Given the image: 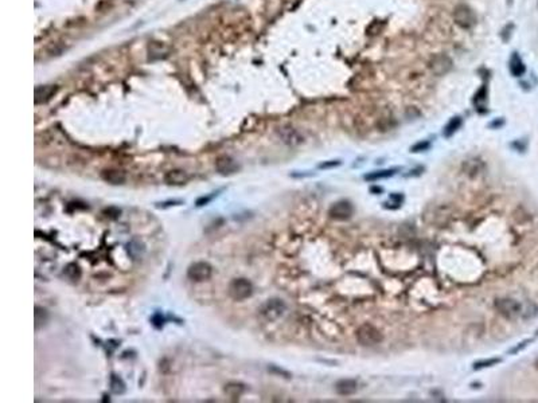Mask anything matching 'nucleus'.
<instances>
[{
	"mask_svg": "<svg viewBox=\"0 0 538 403\" xmlns=\"http://www.w3.org/2000/svg\"><path fill=\"white\" fill-rule=\"evenodd\" d=\"M536 368H537V370H538V359H537V360H536Z\"/></svg>",
	"mask_w": 538,
	"mask_h": 403,
	"instance_id": "nucleus-27",
	"label": "nucleus"
},
{
	"mask_svg": "<svg viewBox=\"0 0 538 403\" xmlns=\"http://www.w3.org/2000/svg\"><path fill=\"white\" fill-rule=\"evenodd\" d=\"M285 310H287V305H285V303L282 300L271 299L262 304L260 309H258V313H260V317L264 321H267V323H275L280 317H282V314L285 313Z\"/></svg>",
	"mask_w": 538,
	"mask_h": 403,
	"instance_id": "nucleus-1",
	"label": "nucleus"
},
{
	"mask_svg": "<svg viewBox=\"0 0 538 403\" xmlns=\"http://www.w3.org/2000/svg\"><path fill=\"white\" fill-rule=\"evenodd\" d=\"M358 390V383L353 379H340L335 383V391L342 397H350L354 395Z\"/></svg>",
	"mask_w": 538,
	"mask_h": 403,
	"instance_id": "nucleus-12",
	"label": "nucleus"
},
{
	"mask_svg": "<svg viewBox=\"0 0 538 403\" xmlns=\"http://www.w3.org/2000/svg\"><path fill=\"white\" fill-rule=\"evenodd\" d=\"M428 66L435 75H444L452 69V59L445 54H436L431 58Z\"/></svg>",
	"mask_w": 538,
	"mask_h": 403,
	"instance_id": "nucleus-8",
	"label": "nucleus"
},
{
	"mask_svg": "<svg viewBox=\"0 0 538 403\" xmlns=\"http://www.w3.org/2000/svg\"><path fill=\"white\" fill-rule=\"evenodd\" d=\"M354 214V206L349 200H339L334 203L329 210L330 218L334 220H349Z\"/></svg>",
	"mask_w": 538,
	"mask_h": 403,
	"instance_id": "nucleus-7",
	"label": "nucleus"
},
{
	"mask_svg": "<svg viewBox=\"0 0 538 403\" xmlns=\"http://www.w3.org/2000/svg\"><path fill=\"white\" fill-rule=\"evenodd\" d=\"M460 126H461V119H460V117H454V119H451V120L448 121V124L444 126V132H443V135H444L445 137H451L452 135H454L455 132L459 129Z\"/></svg>",
	"mask_w": 538,
	"mask_h": 403,
	"instance_id": "nucleus-17",
	"label": "nucleus"
},
{
	"mask_svg": "<svg viewBox=\"0 0 538 403\" xmlns=\"http://www.w3.org/2000/svg\"><path fill=\"white\" fill-rule=\"evenodd\" d=\"M357 340L360 346L374 347L384 341V335L378 328L371 324H362L357 330Z\"/></svg>",
	"mask_w": 538,
	"mask_h": 403,
	"instance_id": "nucleus-2",
	"label": "nucleus"
},
{
	"mask_svg": "<svg viewBox=\"0 0 538 403\" xmlns=\"http://www.w3.org/2000/svg\"><path fill=\"white\" fill-rule=\"evenodd\" d=\"M215 169L221 175L229 176V175H233V173L237 172L240 169V166H238V163L235 162L233 157L224 155V156H220L215 160Z\"/></svg>",
	"mask_w": 538,
	"mask_h": 403,
	"instance_id": "nucleus-10",
	"label": "nucleus"
},
{
	"mask_svg": "<svg viewBox=\"0 0 538 403\" xmlns=\"http://www.w3.org/2000/svg\"><path fill=\"white\" fill-rule=\"evenodd\" d=\"M127 252H128V254H129L133 260H140L141 257L144 256V253H146V245H144L140 239L133 238V239H131V241L128 242V245H127Z\"/></svg>",
	"mask_w": 538,
	"mask_h": 403,
	"instance_id": "nucleus-14",
	"label": "nucleus"
},
{
	"mask_svg": "<svg viewBox=\"0 0 538 403\" xmlns=\"http://www.w3.org/2000/svg\"><path fill=\"white\" fill-rule=\"evenodd\" d=\"M528 343H530V340L523 341V343H521V344H519V346L515 347V348H514V350H512V351H510V352H512V354H515V352L521 351V350H522V348H525V347L528 346Z\"/></svg>",
	"mask_w": 538,
	"mask_h": 403,
	"instance_id": "nucleus-26",
	"label": "nucleus"
},
{
	"mask_svg": "<svg viewBox=\"0 0 538 403\" xmlns=\"http://www.w3.org/2000/svg\"><path fill=\"white\" fill-rule=\"evenodd\" d=\"M214 198V195H211V196H206V198H199L198 200H197V206L198 207H201V206H204V204H207L210 202V200L213 199Z\"/></svg>",
	"mask_w": 538,
	"mask_h": 403,
	"instance_id": "nucleus-25",
	"label": "nucleus"
},
{
	"mask_svg": "<svg viewBox=\"0 0 538 403\" xmlns=\"http://www.w3.org/2000/svg\"><path fill=\"white\" fill-rule=\"evenodd\" d=\"M63 273L72 281H78L79 278H81V269L76 263H69L68 266L65 267V272Z\"/></svg>",
	"mask_w": 538,
	"mask_h": 403,
	"instance_id": "nucleus-20",
	"label": "nucleus"
},
{
	"mask_svg": "<svg viewBox=\"0 0 538 403\" xmlns=\"http://www.w3.org/2000/svg\"><path fill=\"white\" fill-rule=\"evenodd\" d=\"M110 387H112V391L115 394H123L126 391V384H124V382L119 377H116V375H112V378H110Z\"/></svg>",
	"mask_w": 538,
	"mask_h": 403,
	"instance_id": "nucleus-21",
	"label": "nucleus"
},
{
	"mask_svg": "<svg viewBox=\"0 0 538 403\" xmlns=\"http://www.w3.org/2000/svg\"><path fill=\"white\" fill-rule=\"evenodd\" d=\"M164 182L170 186H182L188 182V175L183 169H173L166 173Z\"/></svg>",
	"mask_w": 538,
	"mask_h": 403,
	"instance_id": "nucleus-13",
	"label": "nucleus"
},
{
	"mask_svg": "<svg viewBox=\"0 0 538 403\" xmlns=\"http://www.w3.org/2000/svg\"><path fill=\"white\" fill-rule=\"evenodd\" d=\"M101 178L110 184H123L126 182L127 175L120 169H106L101 173Z\"/></svg>",
	"mask_w": 538,
	"mask_h": 403,
	"instance_id": "nucleus-15",
	"label": "nucleus"
},
{
	"mask_svg": "<svg viewBox=\"0 0 538 403\" xmlns=\"http://www.w3.org/2000/svg\"><path fill=\"white\" fill-rule=\"evenodd\" d=\"M253 293V286L246 278H235L229 284V296L235 301L249 299Z\"/></svg>",
	"mask_w": 538,
	"mask_h": 403,
	"instance_id": "nucleus-4",
	"label": "nucleus"
},
{
	"mask_svg": "<svg viewBox=\"0 0 538 403\" xmlns=\"http://www.w3.org/2000/svg\"><path fill=\"white\" fill-rule=\"evenodd\" d=\"M429 148V142H417V144H414L412 147V152H421V151H427Z\"/></svg>",
	"mask_w": 538,
	"mask_h": 403,
	"instance_id": "nucleus-23",
	"label": "nucleus"
},
{
	"mask_svg": "<svg viewBox=\"0 0 538 403\" xmlns=\"http://www.w3.org/2000/svg\"><path fill=\"white\" fill-rule=\"evenodd\" d=\"M34 319H35V330H39L41 327H43V325L46 324L47 319H49V314H47L46 309L35 307Z\"/></svg>",
	"mask_w": 538,
	"mask_h": 403,
	"instance_id": "nucleus-19",
	"label": "nucleus"
},
{
	"mask_svg": "<svg viewBox=\"0 0 538 403\" xmlns=\"http://www.w3.org/2000/svg\"><path fill=\"white\" fill-rule=\"evenodd\" d=\"M495 308L498 312L506 319H517L522 314V305L512 299H498L495 301Z\"/></svg>",
	"mask_w": 538,
	"mask_h": 403,
	"instance_id": "nucleus-6",
	"label": "nucleus"
},
{
	"mask_svg": "<svg viewBox=\"0 0 538 403\" xmlns=\"http://www.w3.org/2000/svg\"><path fill=\"white\" fill-rule=\"evenodd\" d=\"M499 359H488V360H481L476 361L474 364V370H482V368H486V367H492L499 363Z\"/></svg>",
	"mask_w": 538,
	"mask_h": 403,
	"instance_id": "nucleus-22",
	"label": "nucleus"
},
{
	"mask_svg": "<svg viewBox=\"0 0 538 403\" xmlns=\"http://www.w3.org/2000/svg\"><path fill=\"white\" fill-rule=\"evenodd\" d=\"M336 166H340L339 160H331V162L322 163L319 167L322 168V169H324V168H333V167H336Z\"/></svg>",
	"mask_w": 538,
	"mask_h": 403,
	"instance_id": "nucleus-24",
	"label": "nucleus"
},
{
	"mask_svg": "<svg viewBox=\"0 0 538 403\" xmlns=\"http://www.w3.org/2000/svg\"><path fill=\"white\" fill-rule=\"evenodd\" d=\"M58 92V86L55 85H43V86H37L35 88V97L34 101L35 104H45L47 101L51 100V97Z\"/></svg>",
	"mask_w": 538,
	"mask_h": 403,
	"instance_id": "nucleus-11",
	"label": "nucleus"
},
{
	"mask_svg": "<svg viewBox=\"0 0 538 403\" xmlns=\"http://www.w3.org/2000/svg\"><path fill=\"white\" fill-rule=\"evenodd\" d=\"M394 173H396V169H384V171H376V172L367 173L365 179L366 180H370V182H376V180H380V179L390 178Z\"/></svg>",
	"mask_w": 538,
	"mask_h": 403,
	"instance_id": "nucleus-18",
	"label": "nucleus"
},
{
	"mask_svg": "<svg viewBox=\"0 0 538 403\" xmlns=\"http://www.w3.org/2000/svg\"><path fill=\"white\" fill-rule=\"evenodd\" d=\"M277 135H279V137L282 139V142H284V144L289 145V147H298V145H300V144H303L304 142L303 135H302L298 129H295L293 126L287 125V126H282V128H279V129H277Z\"/></svg>",
	"mask_w": 538,
	"mask_h": 403,
	"instance_id": "nucleus-9",
	"label": "nucleus"
},
{
	"mask_svg": "<svg viewBox=\"0 0 538 403\" xmlns=\"http://www.w3.org/2000/svg\"><path fill=\"white\" fill-rule=\"evenodd\" d=\"M213 274V267L209 262L198 261L191 263L187 269V277L194 283H204L207 281Z\"/></svg>",
	"mask_w": 538,
	"mask_h": 403,
	"instance_id": "nucleus-5",
	"label": "nucleus"
},
{
	"mask_svg": "<svg viewBox=\"0 0 538 403\" xmlns=\"http://www.w3.org/2000/svg\"><path fill=\"white\" fill-rule=\"evenodd\" d=\"M454 21L459 27L468 30L476 24V15L470 5L458 4L454 10Z\"/></svg>",
	"mask_w": 538,
	"mask_h": 403,
	"instance_id": "nucleus-3",
	"label": "nucleus"
},
{
	"mask_svg": "<svg viewBox=\"0 0 538 403\" xmlns=\"http://www.w3.org/2000/svg\"><path fill=\"white\" fill-rule=\"evenodd\" d=\"M509 69H510V73L514 75V77H521L525 74V65H523V61L521 59V57L518 55L517 52H514L510 58V62H509Z\"/></svg>",
	"mask_w": 538,
	"mask_h": 403,
	"instance_id": "nucleus-16",
	"label": "nucleus"
}]
</instances>
